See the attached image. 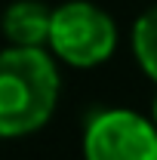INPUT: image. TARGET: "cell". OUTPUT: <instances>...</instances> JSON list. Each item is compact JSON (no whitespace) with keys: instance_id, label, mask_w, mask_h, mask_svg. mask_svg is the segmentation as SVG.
Wrapping results in <instances>:
<instances>
[{"instance_id":"277c9868","label":"cell","mask_w":157,"mask_h":160,"mask_svg":"<svg viewBox=\"0 0 157 160\" xmlns=\"http://www.w3.org/2000/svg\"><path fill=\"white\" fill-rule=\"evenodd\" d=\"M53 31V9L40 0H19L3 12V34L22 49H40Z\"/></svg>"},{"instance_id":"6da1fadb","label":"cell","mask_w":157,"mask_h":160,"mask_svg":"<svg viewBox=\"0 0 157 160\" xmlns=\"http://www.w3.org/2000/svg\"><path fill=\"white\" fill-rule=\"evenodd\" d=\"M59 99V71L43 49L0 52V136H28L40 129Z\"/></svg>"},{"instance_id":"8992f818","label":"cell","mask_w":157,"mask_h":160,"mask_svg":"<svg viewBox=\"0 0 157 160\" xmlns=\"http://www.w3.org/2000/svg\"><path fill=\"white\" fill-rule=\"evenodd\" d=\"M154 120H157V102H154Z\"/></svg>"},{"instance_id":"5b68a950","label":"cell","mask_w":157,"mask_h":160,"mask_svg":"<svg viewBox=\"0 0 157 160\" xmlns=\"http://www.w3.org/2000/svg\"><path fill=\"white\" fill-rule=\"evenodd\" d=\"M133 49H136V59L145 68V74L157 80V6L139 16L136 28H133Z\"/></svg>"},{"instance_id":"3957f363","label":"cell","mask_w":157,"mask_h":160,"mask_svg":"<svg viewBox=\"0 0 157 160\" xmlns=\"http://www.w3.org/2000/svg\"><path fill=\"white\" fill-rule=\"evenodd\" d=\"M86 160H157V129L133 111H102L83 139Z\"/></svg>"},{"instance_id":"7a4b0ae2","label":"cell","mask_w":157,"mask_h":160,"mask_svg":"<svg viewBox=\"0 0 157 160\" xmlns=\"http://www.w3.org/2000/svg\"><path fill=\"white\" fill-rule=\"evenodd\" d=\"M117 28L105 9L86 0H71L53 9L49 46L53 52L77 68H93L114 52Z\"/></svg>"}]
</instances>
